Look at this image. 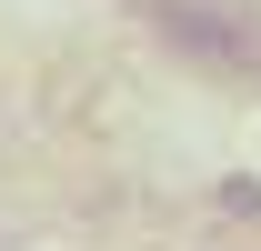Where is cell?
<instances>
[{
    "mask_svg": "<svg viewBox=\"0 0 261 251\" xmlns=\"http://www.w3.org/2000/svg\"><path fill=\"white\" fill-rule=\"evenodd\" d=\"M141 20L171 61L221 70V81H261V10L251 0H141Z\"/></svg>",
    "mask_w": 261,
    "mask_h": 251,
    "instance_id": "cell-1",
    "label": "cell"
},
{
    "mask_svg": "<svg viewBox=\"0 0 261 251\" xmlns=\"http://www.w3.org/2000/svg\"><path fill=\"white\" fill-rule=\"evenodd\" d=\"M211 201H221V211H231V221H261V181H251V171H231V181H221V191H211Z\"/></svg>",
    "mask_w": 261,
    "mask_h": 251,
    "instance_id": "cell-2",
    "label": "cell"
}]
</instances>
